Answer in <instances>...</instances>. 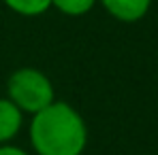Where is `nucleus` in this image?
<instances>
[{"label": "nucleus", "instance_id": "obj_5", "mask_svg": "<svg viewBox=\"0 0 158 155\" xmlns=\"http://www.w3.org/2000/svg\"><path fill=\"white\" fill-rule=\"evenodd\" d=\"M13 13L24 17H36L52 9V0H2Z\"/></svg>", "mask_w": 158, "mask_h": 155}, {"label": "nucleus", "instance_id": "obj_3", "mask_svg": "<svg viewBox=\"0 0 158 155\" xmlns=\"http://www.w3.org/2000/svg\"><path fill=\"white\" fill-rule=\"evenodd\" d=\"M98 2L113 19L124 24H135L143 19L152 6V0H98Z\"/></svg>", "mask_w": 158, "mask_h": 155}, {"label": "nucleus", "instance_id": "obj_7", "mask_svg": "<svg viewBox=\"0 0 158 155\" xmlns=\"http://www.w3.org/2000/svg\"><path fill=\"white\" fill-rule=\"evenodd\" d=\"M0 155H30V153L24 151L22 147H15V145H2L0 147Z\"/></svg>", "mask_w": 158, "mask_h": 155}, {"label": "nucleus", "instance_id": "obj_1", "mask_svg": "<svg viewBox=\"0 0 158 155\" xmlns=\"http://www.w3.org/2000/svg\"><path fill=\"white\" fill-rule=\"evenodd\" d=\"M28 138L36 155H81L88 147V126L75 106L53 100L32 115Z\"/></svg>", "mask_w": 158, "mask_h": 155}, {"label": "nucleus", "instance_id": "obj_4", "mask_svg": "<svg viewBox=\"0 0 158 155\" xmlns=\"http://www.w3.org/2000/svg\"><path fill=\"white\" fill-rule=\"evenodd\" d=\"M24 113L9 98H0V147L11 145V140L22 132Z\"/></svg>", "mask_w": 158, "mask_h": 155}, {"label": "nucleus", "instance_id": "obj_6", "mask_svg": "<svg viewBox=\"0 0 158 155\" xmlns=\"http://www.w3.org/2000/svg\"><path fill=\"white\" fill-rule=\"evenodd\" d=\"M98 0H52V6H56L60 13L69 15V17H79L85 15L88 11H92V6Z\"/></svg>", "mask_w": 158, "mask_h": 155}, {"label": "nucleus", "instance_id": "obj_2", "mask_svg": "<svg viewBox=\"0 0 158 155\" xmlns=\"http://www.w3.org/2000/svg\"><path fill=\"white\" fill-rule=\"evenodd\" d=\"M6 98L22 113L36 115L56 100L53 83L36 68H17L6 81Z\"/></svg>", "mask_w": 158, "mask_h": 155}]
</instances>
